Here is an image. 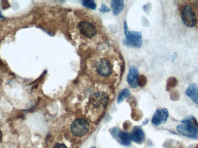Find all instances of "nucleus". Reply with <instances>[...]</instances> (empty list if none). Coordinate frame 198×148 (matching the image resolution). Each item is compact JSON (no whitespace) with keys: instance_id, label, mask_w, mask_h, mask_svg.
<instances>
[{"instance_id":"nucleus-8","label":"nucleus","mask_w":198,"mask_h":148,"mask_svg":"<svg viewBox=\"0 0 198 148\" xmlns=\"http://www.w3.org/2000/svg\"><path fill=\"white\" fill-rule=\"evenodd\" d=\"M169 118V111L166 108L158 109L155 112L152 118V123L158 126L166 123Z\"/></svg>"},{"instance_id":"nucleus-20","label":"nucleus","mask_w":198,"mask_h":148,"mask_svg":"<svg viewBox=\"0 0 198 148\" xmlns=\"http://www.w3.org/2000/svg\"><path fill=\"white\" fill-rule=\"evenodd\" d=\"M2 15H1V12H0V18H1V17H2Z\"/></svg>"},{"instance_id":"nucleus-16","label":"nucleus","mask_w":198,"mask_h":148,"mask_svg":"<svg viewBox=\"0 0 198 148\" xmlns=\"http://www.w3.org/2000/svg\"><path fill=\"white\" fill-rule=\"evenodd\" d=\"M82 4L87 8L94 9L96 8V4L94 1L85 0L82 1Z\"/></svg>"},{"instance_id":"nucleus-6","label":"nucleus","mask_w":198,"mask_h":148,"mask_svg":"<svg viewBox=\"0 0 198 148\" xmlns=\"http://www.w3.org/2000/svg\"><path fill=\"white\" fill-rule=\"evenodd\" d=\"M181 20L184 25L188 27H194L197 24L196 14L190 5H186L182 8Z\"/></svg>"},{"instance_id":"nucleus-13","label":"nucleus","mask_w":198,"mask_h":148,"mask_svg":"<svg viewBox=\"0 0 198 148\" xmlns=\"http://www.w3.org/2000/svg\"><path fill=\"white\" fill-rule=\"evenodd\" d=\"M118 138L121 144L124 145H128L131 142L130 134L125 132H119L117 133Z\"/></svg>"},{"instance_id":"nucleus-15","label":"nucleus","mask_w":198,"mask_h":148,"mask_svg":"<svg viewBox=\"0 0 198 148\" xmlns=\"http://www.w3.org/2000/svg\"><path fill=\"white\" fill-rule=\"evenodd\" d=\"M130 95V91L128 89H125L122 91L118 98V103L120 104L123 101V100Z\"/></svg>"},{"instance_id":"nucleus-10","label":"nucleus","mask_w":198,"mask_h":148,"mask_svg":"<svg viewBox=\"0 0 198 148\" xmlns=\"http://www.w3.org/2000/svg\"><path fill=\"white\" fill-rule=\"evenodd\" d=\"M130 136L131 140L138 144L142 143L145 138L144 132L141 128L138 127L134 128Z\"/></svg>"},{"instance_id":"nucleus-3","label":"nucleus","mask_w":198,"mask_h":148,"mask_svg":"<svg viewBox=\"0 0 198 148\" xmlns=\"http://www.w3.org/2000/svg\"><path fill=\"white\" fill-rule=\"evenodd\" d=\"M73 28L76 36L86 45H97L104 38L103 29L99 18L88 12L76 13Z\"/></svg>"},{"instance_id":"nucleus-11","label":"nucleus","mask_w":198,"mask_h":148,"mask_svg":"<svg viewBox=\"0 0 198 148\" xmlns=\"http://www.w3.org/2000/svg\"><path fill=\"white\" fill-rule=\"evenodd\" d=\"M186 94L198 105V86L196 84H190L186 91Z\"/></svg>"},{"instance_id":"nucleus-7","label":"nucleus","mask_w":198,"mask_h":148,"mask_svg":"<svg viewBox=\"0 0 198 148\" xmlns=\"http://www.w3.org/2000/svg\"><path fill=\"white\" fill-rule=\"evenodd\" d=\"M176 130L177 132L182 136L192 138H198V128L190 124L182 123L178 125L176 128Z\"/></svg>"},{"instance_id":"nucleus-18","label":"nucleus","mask_w":198,"mask_h":148,"mask_svg":"<svg viewBox=\"0 0 198 148\" xmlns=\"http://www.w3.org/2000/svg\"><path fill=\"white\" fill-rule=\"evenodd\" d=\"M100 11L101 12H109L110 9L105 5H103L100 9Z\"/></svg>"},{"instance_id":"nucleus-21","label":"nucleus","mask_w":198,"mask_h":148,"mask_svg":"<svg viewBox=\"0 0 198 148\" xmlns=\"http://www.w3.org/2000/svg\"><path fill=\"white\" fill-rule=\"evenodd\" d=\"M96 148V147H91V148Z\"/></svg>"},{"instance_id":"nucleus-5","label":"nucleus","mask_w":198,"mask_h":148,"mask_svg":"<svg viewBox=\"0 0 198 148\" xmlns=\"http://www.w3.org/2000/svg\"><path fill=\"white\" fill-rule=\"evenodd\" d=\"M124 30L126 36L125 40H124L125 44L133 48H140L142 42V34L139 32L129 31L126 23L124 25Z\"/></svg>"},{"instance_id":"nucleus-19","label":"nucleus","mask_w":198,"mask_h":148,"mask_svg":"<svg viewBox=\"0 0 198 148\" xmlns=\"http://www.w3.org/2000/svg\"><path fill=\"white\" fill-rule=\"evenodd\" d=\"M53 148H67V147L65 145V144L57 143L54 145Z\"/></svg>"},{"instance_id":"nucleus-2","label":"nucleus","mask_w":198,"mask_h":148,"mask_svg":"<svg viewBox=\"0 0 198 148\" xmlns=\"http://www.w3.org/2000/svg\"><path fill=\"white\" fill-rule=\"evenodd\" d=\"M71 97H76L86 111L100 113L105 110L109 103L111 91L109 85L98 83L90 79L78 86Z\"/></svg>"},{"instance_id":"nucleus-12","label":"nucleus","mask_w":198,"mask_h":148,"mask_svg":"<svg viewBox=\"0 0 198 148\" xmlns=\"http://www.w3.org/2000/svg\"><path fill=\"white\" fill-rule=\"evenodd\" d=\"M111 8L114 15H118L124 8V2L120 0H113L111 2Z\"/></svg>"},{"instance_id":"nucleus-1","label":"nucleus","mask_w":198,"mask_h":148,"mask_svg":"<svg viewBox=\"0 0 198 148\" xmlns=\"http://www.w3.org/2000/svg\"><path fill=\"white\" fill-rule=\"evenodd\" d=\"M122 67L121 56L113 49L97 50L86 62V72L90 79L109 86L120 78Z\"/></svg>"},{"instance_id":"nucleus-14","label":"nucleus","mask_w":198,"mask_h":148,"mask_svg":"<svg viewBox=\"0 0 198 148\" xmlns=\"http://www.w3.org/2000/svg\"><path fill=\"white\" fill-rule=\"evenodd\" d=\"M181 122L183 124H190L192 126H194L195 127L198 128V121L193 116H188V117H186L185 119L182 120Z\"/></svg>"},{"instance_id":"nucleus-17","label":"nucleus","mask_w":198,"mask_h":148,"mask_svg":"<svg viewBox=\"0 0 198 148\" xmlns=\"http://www.w3.org/2000/svg\"><path fill=\"white\" fill-rule=\"evenodd\" d=\"M177 83V79L175 78H170L167 81V90H170L171 89H173L174 87L176 86Z\"/></svg>"},{"instance_id":"nucleus-4","label":"nucleus","mask_w":198,"mask_h":148,"mask_svg":"<svg viewBox=\"0 0 198 148\" xmlns=\"http://www.w3.org/2000/svg\"><path fill=\"white\" fill-rule=\"evenodd\" d=\"M90 129V124L86 120L77 119L71 124L70 130L74 136L81 137L86 134Z\"/></svg>"},{"instance_id":"nucleus-9","label":"nucleus","mask_w":198,"mask_h":148,"mask_svg":"<svg viewBox=\"0 0 198 148\" xmlns=\"http://www.w3.org/2000/svg\"><path fill=\"white\" fill-rule=\"evenodd\" d=\"M127 81L130 86L136 88L139 85V72L138 68L134 66L130 67L127 76Z\"/></svg>"}]
</instances>
